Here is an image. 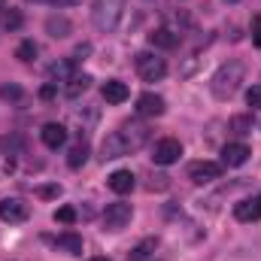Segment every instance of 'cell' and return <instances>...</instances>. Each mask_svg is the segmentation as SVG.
Instances as JSON below:
<instances>
[{
	"instance_id": "36",
	"label": "cell",
	"mask_w": 261,
	"mask_h": 261,
	"mask_svg": "<svg viewBox=\"0 0 261 261\" xmlns=\"http://www.w3.org/2000/svg\"><path fill=\"white\" fill-rule=\"evenodd\" d=\"M228 3H237V0H228Z\"/></svg>"
},
{
	"instance_id": "3",
	"label": "cell",
	"mask_w": 261,
	"mask_h": 261,
	"mask_svg": "<svg viewBox=\"0 0 261 261\" xmlns=\"http://www.w3.org/2000/svg\"><path fill=\"white\" fill-rule=\"evenodd\" d=\"M137 73H140L143 82H158V79H164V73H167V61L158 58V55L140 52V55H137Z\"/></svg>"
},
{
	"instance_id": "29",
	"label": "cell",
	"mask_w": 261,
	"mask_h": 261,
	"mask_svg": "<svg viewBox=\"0 0 261 261\" xmlns=\"http://www.w3.org/2000/svg\"><path fill=\"white\" fill-rule=\"evenodd\" d=\"M37 195L40 197H58L61 195V186H43V189H37Z\"/></svg>"
},
{
	"instance_id": "32",
	"label": "cell",
	"mask_w": 261,
	"mask_h": 261,
	"mask_svg": "<svg viewBox=\"0 0 261 261\" xmlns=\"http://www.w3.org/2000/svg\"><path fill=\"white\" fill-rule=\"evenodd\" d=\"M55 85H58V82L43 85V88H40V97H43V100H52V97H55Z\"/></svg>"
},
{
	"instance_id": "9",
	"label": "cell",
	"mask_w": 261,
	"mask_h": 261,
	"mask_svg": "<svg viewBox=\"0 0 261 261\" xmlns=\"http://www.w3.org/2000/svg\"><path fill=\"white\" fill-rule=\"evenodd\" d=\"M122 155H130L128 146H125V140H122V134H119V130L107 134L103 143H100V158H103V161H116V158H122Z\"/></svg>"
},
{
	"instance_id": "18",
	"label": "cell",
	"mask_w": 261,
	"mask_h": 261,
	"mask_svg": "<svg viewBox=\"0 0 261 261\" xmlns=\"http://www.w3.org/2000/svg\"><path fill=\"white\" fill-rule=\"evenodd\" d=\"M107 182H110V189H113L116 195H128L130 189H134V173H130V170H116Z\"/></svg>"
},
{
	"instance_id": "37",
	"label": "cell",
	"mask_w": 261,
	"mask_h": 261,
	"mask_svg": "<svg viewBox=\"0 0 261 261\" xmlns=\"http://www.w3.org/2000/svg\"><path fill=\"white\" fill-rule=\"evenodd\" d=\"M258 197H261V195H258Z\"/></svg>"
},
{
	"instance_id": "23",
	"label": "cell",
	"mask_w": 261,
	"mask_h": 261,
	"mask_svg": "<svg viewBox=\"0 0 261 261\" xmlns=\"http://www.w3.org/2000/svg\"><path fill=\"white\" fill-rule=\"evenodd\" d=\"M46 31H49L55 40H64L67 34H70V21H67V18H55V15H52V18L46 21Z\"/></svg>"
},
{
	"instance_id": "26",
	"label": "cell",
	"mask_w": 261,
	"mask_h": 261,
	"mask_svg": "<svg viewBox=\"0 0 261 261\" xmlns=\"http://www.w3.org/2000/svg\"><path fill=\"white\" fill-rule=\"evenodd\" d=\"M55 222H61V225H73V222H76V210H73V206H61V210L55 213Z\"/></svg>"
},
{
	"instance_id": "24",
	"label": "cell",
	"mask_w": 261,
	"mask_h": 261,
	"mask_svg": "<svg viewBox=\"0 0 261 261\" xmlns=\"http://www.w3.org/2000/svg\"><path fill=\"white\" fill-rule=\"evenodd\" d=\"M37 52H40V49H37V43H34V40H24V43H18V49H15V58L28 64V61H34V58H37Z\"/></svg>"
},
{
	"instance_id": "34",
	"label": "cell",
	"mask_w": 261,
	"mask_h": 261,
	"mask_svg": "<svg viewBox=\"0 0 261 261\" xmlns=\"http://www.w3.org/2000/svg\"><path fill=\"white\" fill-rule=\"evenodd\" d=\"M3 9H6V0H0V12H3Z\"/></svg>"
},
{
	"instance_id": "27",
	"label": "cell",
	"mask_w": 261,
	"mask_h": 261,
	"mask_svg": "<svg viewBox=\"0 0 261 261\" xmlns=\"http://www.w3.org/2000/svg\"><path fill=\"white\" fill-rule=\"evenodd\" d=\"M21 94H24V91H21L18 85H0V97H3V100H21Z\"/></svg>"
},
{
	"instance_id": "6",
	"label": "cell",
	"mask_w": 261,
	"mask_h": 261,
	"mask_svg": "<svg viewBox=\"0 0 261 261\" xmlns=\"http://www.w3.org/2000/svg\"><path fill=\"white\" fill-rule=\"evenodd\" d=\"M219 176H222V164H216V161H195V164H189V179L195 186H206V182H213Z\"/></svg>"
},
{
	"instance_id": "25",
	"label": "cell",
	"mask_w": 261,
	"mask_h": 261,
	"mask_svg": "<svg viewBox=\"0 0 261 261\" xmlns=\"http://www.w3.org/2000/svg\"><path fill=\"white\" fill-rule=\"evenodd\" d=\"M21 21H24V18H21L18 9H3V28H6V31H18Z\"/></svg>"
},
{
	"instance_id": "31",
	"label": "cell",
	"mask_w": 261,
	"mask_h": 261,
	"mask_svg": "<svg viewBox=\"0 0 261 261\" xmlns=\"http://www.w3.org/2000/svg\"><path fill=\"white\" fill-rule=\"evenodd\" d=\"M167 186H170V182H167V176H164V173L152 176V182H149V189H158V192H161V189H167Z\"/></svg>"
},
{
	"instance_id": "30",
	"label": "cell",
	"mask_w": 261,
	"mask_h": 261,
	"mask_svg": "<svg viewBox=\"0 0 261 261\" xmlns=\"http://www.w3.org/2000/svg\"><path fill=\"white\" fill-rule=\"evenodd\" d=\"M252 43H255V46H261V15H255V18H252Z\"/></svg>"
},
{
	"instance_id": "8",
	"label": "cell",
	"mask_w": 261,
	"mask_h": 261,
	"mask_svg": "<svg viewBox=\"0 0 261 261\" xmlns=\"http://www.w3.org/2000/svg\"><path fill=\"white\" fill-rule=\"evenodd\" d=\"M28 216H31V210H28L24 200H18V197H6V200H0V219H3V222L18 225V222H24Z\"/></svg>"
},
{
	"instance_id": "16",
	"label": "cell",
	"mask_w": 261,
	"mask_h": 261,
	"mask_svg": "<svg viewBox=\"0 0 261 261\" xmlns=\"http://www.w3.org/2000/svg\"><path fill=\"white\" fill-rule=\"evenodd\" d=\"M55 249L64 252V255H82V237L73 234V231H67V234H61L55 240Z\"/></svg>"
},
{
	"instance_id": "7",
	"label": "cell",
	"mask_w": 261,
	"mask_h": 261,
	"mask_svg": "<svg viewBox=\"0 0 261 261\" xmlns=\"http://www.w3.org/2000/svg\"><path fill=\"white\" fill-rule=\"evenodd\" d=\"M122 140H125V146H128V152H137V149H143L146 146V140H149V128L146 125H140V122H125L122 128Z\"/></svg>"
},
{
	"instance_id": "14",
	"label": "cell",
	"mask_w": 261,
	"mask_h": 261,
	"mask_svg": "<svg viewBox=\"0 0 261 261\" xmlns=\"http://www.w3.org/2000/svg\"><path fill=\"white\" fill-rule=\"evenodd\" d=\"M100 94H103V100H107V103H125L130 91H128V85H125L122 79H110V82H103Z\"/></svg>"
},
{
	"instance_id": "22",
	"label": "cell",
	"mask_w": 261,
	"mask_h": 261,
	"mask_svg": "<svg viewBox=\"0 0 261 261\" xmlns=\"http://www.w3.org/2000/svg\"><path fill=\"white\" fill-rule=\"evenodd\" d=\"M228 130H231V134H237V137L249 134V130H252V116H246V113H240V116H231Z\"/></svg>"
},
{
	"instance_id": "11",
	"label": "cell",
	"mask_w": 261,
	"mask_h": 261,
	"mask_svg": "<svg viewBox=\"0 0 261 261\" xmlns=\"http://www.w3.org/2000/svg\"><path fill=\"white\" fill-rule=\"evenodd\" d=\"M249 146L246 143H228L222 149V167H243L249 161Z\"/></svg>"
},
{
	"instance_id": "28",
	"label": "cell",
	"mask_w": 261,
	"mask_h": 261,
	"mask_svg": "<svg viewBox=\"0 0 261 261\" xmlns=\"http://www.w3.org/2000/svg\"><path fill=\"white\" fill-rule=\"evenodd\" d=\"M246 103H249L252 110H261V85H252V88L246 91Z\"/></svg>"
},
{
	"instance_id": "20",
	"label": "cell",
	"mask_w": 261,
	"mask_h": 261,
	"mask_svg": "<svg viewBox=\"0 0 261 261\" xmlns=\"http://www.w3.org/2000/svg\"><path fill=\"white\" fill-rule=\"evenodd\" d=\"M88 85H91V76H85V73H76L70 82L64 85V94L67 97H79L82 91H88Z\"/></svg>"
},
{
	"instance_id": "17",
	"label": "cell",
	"mask_w": 261,
	"mask_h": 261,
	"mask_svg": "<svg viewBox=\"0 0 261 261\" xmlns=\"http://www.w3.org/2000/svg\"><path fill=\"white\" fill-rule=\"evenodd\" d=\"M49 76H52V82H70V79L76 76V61H73V58L55 61V64L49 67Z\"/></svg>"
},
{
	"instance_id": "5",
	"label": "cell",
	"mask_w": 261,
	"mask_h": 261,
	"mask_svg": "<svg viewBox=\"0 0 261 261\" xmlns=\"http://www.w3.org/2000/svg\"><path fill=\"white\" fill-rule=\"evenodd\" d=\"M179 155H182V143H179V140H173V137L158 140V143H155V149H152V158H155V164H161V167H167V164L179 161Z\"/></svg>"
},
{
	"instance_id": "35",
	"label": "cell",
	"mask_w": 261,
	"mask_h": 261,
	"mask_svg": "<svg viewBox=\"0 0 261 261\" xmlns=\"http://www.w3.org/2000/svg\"><path fill=\"white\" fill-rule=\"evenodd\" d=\"M91 261H107V258H91Z\"/></svg>"
},
{
	"instance_id": "4",
	"label": "cell",
	"mask_w": 261,
	"mask_h": 261,
	"mask_svg": "<svg viewBox=\"0 0 261 261\" xmlns=\"http://www.w3.org/2000/svg\"><path fill=\"white\" fill-rule=\"evenodd\" d=\"M130 216H134V210H130V203H110L107 210H103V228L107 231H122V228H128Z\"/></svg>"
},
{
	"instance_id": "10",
	"label": "cell",
	"mask_w": 261,
	"mask_h": 261,
	"mask_svg": "<svg viewBox=\"0 0 261 261\" xmlns=\"http://www.w3.org/2000/svg\"><path fill=\"white\" fill-rule=\"evenodd\" d=\"M164 97H158V94H152V91H146V94H140L137 97V113L140 116H146V119H158V116H164Z\"/></svg>"
},
{
	"instance_id": "21",
	"label": "cell",
	"mask_w": 261,
	"mask_h": 261,
	"mask_svg": "<svg viewBox=\"0 0 261 261\" xmlns=\"http://www.w3.org/2000/svg\"><path fill=\"white\" fill-rule=\"evenodd\" d=\"M85 161H88V143H85V140H79V143L70 149V155H67V164H70L73 170H79Z\"/></svg>"
},
{
	"instance_id": "19",
	"label": "cell",
	"mask_w": 261,
	"mask_h": 261,
	"mask_svg": "<svg viewBox=\"0 0 261 261\" xmlns=\"http://www.w3.org/2000/svg\"><path fill=\"white\" fill-rule=\"evenodd\" d=\"M155 249H158V240H155V237H146V240H140V243L130 249V261H149L155 255Z\"/></svg>"
},
{
	"instance_id": "13",
	"label": "cell",
	"mask_w": 261,
	"mask_h": 261,
	"mask_svg": "<svg viewBox=\"0 0 261 261\" xmlns=\"http://www.w3.org/2000/svg\"><path fill=\"white\" fill-rule=\"evenodd\" d=\"M40 137H43V143H46L49 149H61V146L67 143V128L58 125V122H49V125H43Z\"/></svg>"
},
{
	"instance_id": "2",
	"label": "cell",
	"mask_w": 261,
	"mask_h": 261,
	"mask_svg": "<svg viewBox=\"0 0 261 261\" xmlns=\"http://www.w3.org/2000/svg\"><path fill=\"white\" fill-rule=\"evenodd\" d=\"M122 12H125V0H94V9H91V21L97 31L110 34L119 28L122 21Z\"/></svg>"
},
{
	"instance_id": "15",
	"label": "cell",
	"mask_w": 261,
	"mask_h": 261,
	"mask_svg": "<svg viewBox=\"0 0 261 261\" xmlns=\"http://www.w3.org/2000/svg\"><path fill=\"white\" fill-rule=\"evenodd\" d=\"M234 216H237V222H255V219H261V197H246V200H240V203L234 206Z\"/></svg>"
},
{
	"instance_id": "1",
	"label": "cell",
	"mask_w": 261,
	"mask_h": 261,
	"mask_svg": "<svg viewBox=\"0 0 261 261\" xmlns=\"http://www.w3.org/2000/svg\"><path fill=\"white\" fill-rule=\"evenodd\" d=\"M243 73H246V67L240 64V61H228V64H222L219 70H216V76H213V94H216L219 100L234 97L237 88H240V82H243Z\"/></svg>"
},
{
	"instance_id": "12",
	"label": "cell",
	"mask_w": 261,
	"mask_h": 261,
	"mask_svg": "<svg viewBox=\"0 0 261 261\" xmlns=\"http://www.w3.org/2000/svg\"><path fill=\"white\" fill-rule=\"evenodd\" d=\"M179 40H182V34H179V31H173V28H158V31H152V34H149V43H152V46H158V49H176V46H179Z\"/></svg>"
},
{
	"instance_id": "33",
	"label": "cell",
	"mask_w": 261,
	"mask_h": 261,
	"mask_svg": "<svg viewBox=\"0 0 261 261\" xmlns=\"http://www.w3.org/2000/svg\"><path fill=\"white\" fill-rule=\"evenodd\" d=\"M49 3H55V6H73V3H79V0H49Z\"/></svg>"
}]
</instances>
